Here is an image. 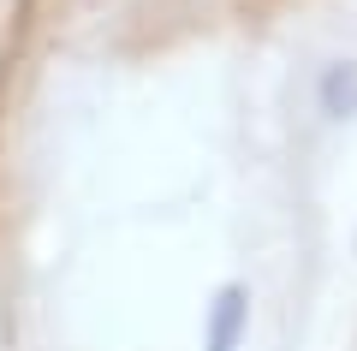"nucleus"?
Wrapping results in <instances>:
<instances>
[{
    "mask_svg": "<svg viewBox=\"0 0 357 351\" xmlns=\"http://www.w3.org/2000/svg\"><path fill=\"white\" fill-rule=\"evenodd\" d=\"M250 339V286L227 280L203 310V351H244Z\"/></svg>",
    "mask_w": 357,
    "mask_h": 351,
    "instance_id": "1",
    "label": "nucleus"
},
{
    "mask_svg": "<svg viewBox=\"0 0 357 351\" xmlns=\"http://www.w3.org/2000/svg\"><path fill=\"white\" fill-rule=\"evenodd\" d=\"M316 107L328 113L333 126L357 119V60H328L316 77Z\"/></svg>",
    "mask_w": 357,
    "mask_h": 351,
    "instance_id": "2",
    "label": "nucleus"
}]
</instances>
